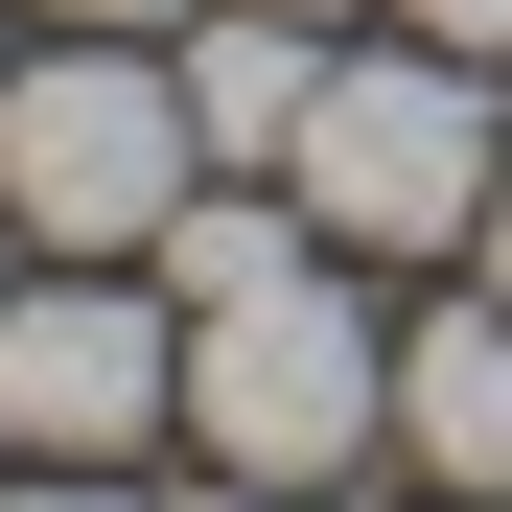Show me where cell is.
<instances>
[{
	"mask_svg": "<svg viewBox=\"0 0 512 512\" xmlns=\"http://www.w3.org/2000/svg\"><path fill=\"white\" fill-rule=\"evenodd\" d=\"M187 187H210V140H187V70H163V47L47 24L24 70H0V210H24L47 256H163Z\"/></svg>",
	"mask_w": 512,
	"mask_h": 512,
	"instance_id": "1",
	"label": "cell"
},
{
	"mask_svg": "<svg viewBox=\"0 0 512 512\" xmlns=\"http://www.w3.org/2000/svg\"><path fill=\"white\" fill-rule=\"evenodd\" d=\"M489 163H512V117H489L466 47H373V70L326 47L280 187L326 210V256H466V233H489Z\"/></svg>",
	"mask_w": 512,
	"mask_h": 512,
	"instance_id": "2",
	"label": "cell"
},
{
	"mask_svg": "<svg viewBox=\"0 0 512 512\" xmlns=\"http://www.w3.org/2000/svg\"><path fill=\"white\" fill-rule=\"evenodd\" d=\"M187 443L256 466V489H350L396 443V350H373V303L326 280H256V303H187Z\"/></svg>",
	"mask_w": 512,
	"mask_h": 512,
	"instance_id": "3",
	"label": "cell"
},
{
	"mask_svg": "<svg viewBox=\"0 0 512 512\" xmlns=\"http://www.w3.org/2000/svg\"><path fill=\"white\" fill-rule=\"evenodd\" d=\"M163 419H187V326H163L140 280L0 303V443H24V466H140Z\"/></svg>",
	"mask_w": 512,
	"mask_h": 512,
	"instance_id": "4",
	"label": "cell"
},
{
	"mask_svg": "<svg viewBox=\"0 0 512 512\" xmlns=\"http://www.w3.org/2000/svg\"><path fill=\"white\" fill-rule=\"evenodd\" d=\"M396 443L512 512V303H489V280H466L443 326H396Z\"/></svg>",
	"mask_w": 512,
	"mask_h": 512,
	"instance_id": "5",
	"label": "cell"
},
{
	"mask_svg": "<svg viewBox=\"0 0 512 512\" xmlns=\"http://www.w3.org/2000/svg\"><path fill=\"white\" fill-rule=\"evenodd\" d=\"M163 70H187V140L210 163H280L303 94H326V24L303 0H233V24H163Z\"/></svg>",
	"mask_w": 512,
	"mask_h": 512,
	"instance_id": "6",
	"label": "cell"
},
{
	"mask_svg": "<svg viewBox=\"0 0 512 512\" xmlns=\"http://www.w3.org/2000/svg\"><path fill=\"white\" fill-rule=\"evenodd\" d=\"M396 24H419V47H466V70H489V47H512V0H396Z\"/></svg>",
	"mask_w": 512,
	"mask_h": 512,
	"instance_id": "7",
	"label": "cell"
},
{
	"mask_svg": "<svg viewBox=\"0 0 512 512\" xmlns=\"http://www.w3.org/2000/svg\"><path fill=\"white\" fill-rule=\"evenodd\" d=\"M0 512H140L117 466H24V489H0Z\"/></svg>",
	"mask_w": 512,
	"mask_h": 512,
	"instance_id": "8",
	"label": "cell"
},
{
	"mask_svg": "<svg viewBox=\"0 0 512 512\" xmlns=\"http://www.w3.org/2000/svg\"><path fill=\"white\" fill-rule=\"evenodd\" d=\"M24 24H117V47H163V24H187V0H24Z\"/></svg>",
	"mask_w": 512,
	"mask_h": 512,
	"instance_id": "9",
	"label": "cell"
},
{
	"mask_svg": "<svg viewBox=\"0 0 512 512\" xmlns=\"http://www.w3.org/2000/svg\"><path fill=\"white\" fill-rule=\"evenodd\" d=\"M466 280H489V303H512V163H489V233H466Z\"/></svg>",
	"mask_w": 512,
	"mask_h": 512,
	"instance_id": "10",
	"label": "cell"
},
{
	"mask_svg": "<svg viewBox=\"0 0 512 512\" xmlns=\"http://www.w3.org/2000/svg\"><path fill=\"white\" fill-rule=\"evenodd\" d=\"M187 512H326V489H256V466H210V489H187Z\"/></svg>",
	"mask_w": 512,
	"mask_h": 512,
	"instance_id": "11",
	"label": "cell"
},
{
	"mask_svg": "<svg viewBox=\"0 0 512 512\" xmlns=\"http://www.w3.org/2000/svg\"><path fill=\"white\" fill-rule=\"evenodd\" d=\"M303 24H350V0H303Z\"/></svg>",
	"mask_w": 512,
	"mask_h": 512,
	"instance_id": "12",
	"label": "cell"
}]
</instances>
